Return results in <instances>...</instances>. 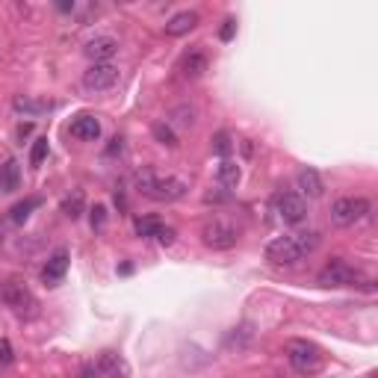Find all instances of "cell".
<instances>
[{
	"label": "cell",
	"instance_id": "obj_5",
	"mask_svg": "<svg viewBox=\"0 0 378 378\" xmlns=\"http://www.w3.org/2000/svg\"><path fill=\"white\" fill-rule=\"evenodd\" d=\"M370 213V201L364 195H343L331 204V225L337 228H352Z\"/></svg>",
	"mask_w": 378,
	"mask_h": 378
},
{
	"label": "cell",
	"instance_id": "obj_1",
	"mask_svg": "<svg viewBox=\"0 0 378 378\" xmlns=\"http://www.w3.org/2000/svg\"><path fill=\"white\" fill-rule=\"evenodd\" d=\"M317 245H319L317 234H284V237H275L263 254H266V260L275 263V266H295V263L305 260Z\"/></svg>",
	"mask_w": 378,
	"mask_h": 378
},
{
	"label": "cell",
	"instance_id": "obj_17",
	"mask_svg": "<svg viewBox=\"0 0 378 378\" xmlns=\"http://www.w3.org/2000/svg\"><path fill=\"white\" fill-rule=\"evenodd\" d=\"M21 184V166L18 160H6L0 166V192H15Z\"/></svg>",
	"mask_w": 378,
	"mask_h": 378
},
{
	"label": "cell",
	"instance_id": "obj_16",
	"mask_svg": "<svg viewBox=\"0 0 378 378\" xmlns=\"http://www.w3.org/2000/svg\"><path fill=\"white\" fill-rule=\"evenodd\" d=\"M199 27V15L195 12H177V15H172V18L166 21V36H172V39H177V36H187L189 30H195Z\"/></svg>",
	"mask_w": 378,
	"mask_h": 378
},
{
	"label": "cell",
	"instance_id": "obj_4",
	"mask_svg": "<svg viewBox=\"0 0 378 378\" xmlns=\"http://www.w3.org/2000/svg\"><path fill=\"white\" fill-rule=\"evenodd\" d=\"M287 360H290V367L299 372V375H314V372H319V367H322L319 349L314 346V343H307V340H293V343H287Z\"/></svg>",
	"mask_w": 378,
	"mask_h": 378
},
{
	"label": "cell",
	"instance_id": "obj_8",
	"mask_svg": "<svg viewBox=\"0 0 378 378\" xmlns=\"http://www.w3.org/2000/svg\"><path fill=\"white\" fill-rule=\"evenodd\" d=\"M0 302H4L6 307H12L15 310V314H18V317H33V314H36V295H33L24 284H4V287H0Z\"/></svg>",
	"mask_w": 378,
	"mask_h": 378
},
{
	"label": "cell",
	"instance_id": "obj_25",
	"mask_svg": "<svg viewBox=\"0 0 378 378\" xmlns=\"http://www.w3.org/2000/svg\"><path fill=\"white\" fill-rule=\"evenodd\" d=\"M231 148H234V145H231V136H228L225 130H222V134H216V139H213V151H216L219 157H225L228 151H231Z\"/></svg>",
	"mask_w": 378,
	"mask_h": 378
},
{
	"label": "cell",
	"instance_id": "obj_6",
	"mask_svg": "<svg viewBox=\"0 0 378 378\" xmlns=\"http://www.w3.org/2000/svg\"><path fill=\"white\" fill-rule=\"evenodd\" d=\"M201 240L207 249L213 252H228V249H234L237 240H240V228L234 222H225V219H213L204 231H201Z\"/></svg>",
	"mask_w": 378,
	"mask_h": 378
},
{
	"label": "cell",
	"instance_id": "obj_21",
	"mask_svg": "<svg viewBox=\"0 0 378 378\" xmlns=\"http://www.w3.org/2000/svg\"><path fill=\"white\" fill-rule=\"evenodd\" d=\"M83 207H86L83 192H71V195H65V199H62V213L69 219H80V216H83Z\"/></svg>",
	"mask_w": 378,
	"mask_h": 378
},
{
	"label": "cell",
	"instance_id": "obj_28",
	"mask_svg": "<svg viewBox=\"0 0 378 378\" xmlns=\"http://www.w3.org/2000/svg\"><path fill=\"white\" fill-rule=\"evenodd\" d=\"M104 222H107V207L98 204V207L92 210V228H95V231H101Z\"/></svg>",
	"mask_w": 378,
	"mask_h": 378
},
{
	"label": "cell",
	"instance_id": "obj_22",
	"mask_svg": "<svg viewBox=\"0 0 378 378\" xmlns=\"http://www.w3.org/2000/svg\"><path fill=\"white\" fill-rule=\"evenodd\" d=\"M160 228H163V222H160L157 216H139V219L134 222V231H136V237H142V240L157 237Z\"/></svg>",
	"mask_w": 378,
	"mask_h": 378
},
{
	"label": "cell",
	"instance_id": "obj_3",
	"mask_svg": "<svg viewBox=\"0 0 378 378\" xmlns=\"http://www.w3.org/2000/svg\"><path fill=\"white\" fill-rule=\"evenodd\" d=\"M317 281L322 287H358V284H367V278H364V272H360L358 266H352V263L331 260V263H325V266H322Z\"/></svg>",
	"mask_w": 378,
	"mask_h": 378
},
{
	"label": "cell",
	"instance_id": "obj_12",
	"mask_svg": "<svg viewBox=\"0 0 378 378\" xmlns=\"http://www.w3.org/2000/svg\"><path fill=\"white\" fill-rule=\"evenodd\" d=\"M71 136L74 139H83V142H95L98 136H101V122H98L92 112H80V116H74L71 122Z\"/></svg>",
	"mask_w": 378,
	"mask_h": 378
},
{
	"label": "cell",
	"instance_id": "obj_15",
	"mask_svg": "<svg viewBox=\"0 0 378 378\" xmlns=\"http://www.w3.org/2000/svg\"><path fill=\"white\" fill-rule=\"evenodd\" d=\"M12 110L18 112V116L36 119V116H45V112H51L54 104H51V101H42V98H15V101H12Z\"/></svg>",
	"mask_w": 378,
	"mask_h": 378
},
{
	"label": "cell",
	"instance_id": "obj_11",
	"mask_svg": "<svg viewBox=\"0 0 378 378\" xmlns=\"http://www.w3.org/2000/svg\"><path fill=\"white\" fill-rule=\"evenodd\" d=\"M69 252L65 249H59V252H54L51 257H47V263H45V269H42V281L47 284V287H57L62 278H65V272H69Z\"/></svg>",
	"mask_w": 378,
	"mask_h": 378
},
{
	"label": "cell",
	"instance_id": "obj_23",
	"mask_svg": "<svg viewBox=\"0 0 378 378\" xmlns=\"http://www.w3.org/2000/svg\"><path fill=\"white\" fill-rule=\"evenodd\" d=\"M47 151H51V145H47L45 136H39L36 142H33V151H30V166H42V163L47 160Z\"/></svg>",
	"mask_w": 378,
	"mask_h": 378
},
{
	"label": "cell",
	"instance_id": "obj_32",
	"mask_svg": "<svg viewBox=\"0 0 378 378\" xmlns=\"http://www.w3.org/2000/svg\"><path fill=\"white\" fill-rule=\"evenodd\" d=\"M30 134H33V124H21V127H18V136H21V139L30 136Z\"/></svg>",
	"mask_w": 378,
	"mask_h": 378
},
{
	"label": "cell",
	"instance_id": "obj_9",
	"mask_svg": "<svg viewBox=\"0 0 378 378\" xmlns=\"http://www.w3.org/2000/svg\"><path fill=\"white\" fill-rule=\"evenodd\" d=\"M119 83V69L112 62H92L83 71V89L86 92H107Z\"/></svg>",
	"mask_w": 378,
	"mask_h": 378
},
{
	"label": "cell",
	"instance_id": "obj_13",
	"mask_svg": "<svg viewBox=\"0 0 378 378\" xmlns=\"http://www.w3.org/2000/svg\"><path fill=\"white\" fill-rule=\"evenodd\" d=\"M98 372L107 375V378H127L130 367H127V360L116 352H104L101 358H98Z\"/></svg>",
	"mask_w": 378,
	"mask_h": 378
},
{
	"label": "cell",
	"instance_id": "obj_10",
	"mask_svg": "<svg viewBox=\"0 0 378 378\" xmlns=\"http://www.w3.org/2000/svg\"><path fill=\"white\" fill-rule=\"evenodd\" d=\"M83 54L92 59V62H110L112 57L119 54V39L107 36V33H101V36H95L83 45Z\"/></svg>",
	"mask_w": 378,
	"mask_h": 378
},
{
	"label": "cell",
	"instance_id": "obj_14",
	"mask_svg": "<svg viewBox=\"0 0 378 378\" xmlns=\"http://www.w3.org/2000/svg\"><path fill=\"white\" fill-rule=\"evenodd\" d=\"M295 187L302 189V195H307V199H319V195L325 192V184L317 169H302L299 175H295Z\"/></svg>",
	"mask_w": 378,
	"mask_h": 378
},
{
	"label": "cell",
	"instance_id": "obj_19",
	"mask_svg": "<svg viewBox=\"0 0 378 378\" xmlns=\"http://www.w3.org/2000/svg\"><path fill=\"white\" fill-rule=\"evenodd\" d=\"M240 177H242V172H240L237 163H231V160H222V163H219L216 180H219V184H222L225 189H234V187L240 184Z\"/></svg>",
	"mask_w": 378,
	"mask_h": 378
},
{
	"label": "cell",
	"instance_id": "obj_7",
	"mask_svg": "<svg viewBox=\"0 0 378 378\" xmlns=\"http://www.w3.org/2000/svg\"><path fill=\"white\" fill-rule=\"evenodd\" d=\"M275 213L284 225H302L307 219V201L299 192H278L275 195Z\"/></svg>",
	"mask_w": 378,
	"mask_h": 378
},
{
	"label": "cell",
	"instance_id": "obj_2",
	"mask_svg": "<svg viewBox=\"0 0 378 378\" xmlns=\"http://www.w3.org/2000/svg\"><path fill=\"white\" fill-rule=\"evenodd\" d=\"M187 189H189V184L180 177H160L151 169L136 172V192L145 195V199H151V201H166V204L177 201L187 195Z\"/></svg>",
	"mask_w": 378,
	"mask_h": 378
},
{
	"label": "cell",
	"instance_id": "obj_29",
	"mask_svg": "<svg viewBox=\"0 0 378 378\" xmlns=\"http://www.w3.org/2000/svg\"><path fill=\"white\" fill-rule=\"evenodd\" d=\"M234 33H237V21H234V18H228V21L222 24V30H219V39H222V42H231V39H234Z\"/></svg>",
	"mask_w": 378,
	"mask_h": 378
},
{
	"label": "cell",
	"instance_id": "obj_24",
	"mask_svg": "<svg viewBox=\"0 0 378 378\" xmlns=\"http://www.w3.org/2000/svg\"><path fill=\"white\" fill-rule=\"evenodd\" d=\"M154 139L163 142V145H169V148H177V136H175V130L166 122H157L154 124Z\"/></svg>",
	"mask_w": 378,
	"mask_h": 378
},
{
	"label": "cell",
	"instance_id": "obj_18",
	"mask_svg": "<svg viewBox=\"0 0 378 378\" xmlns=\"http://www.w3.org/2000/svg\"><path fill=\"white\" fill-rule=\"evenodd\" d=\"M180 71H184V77L195 80V77H201L207 71V57L201 51H192L184 57V62H180Z\"/></svg>",
	"mask_w": 378,
	"mask_h": 378
},
{
	"label": "cell",
	"instance_id": "obj_26",
	"mask_svg": "<svg viewBox=\"0 0 378 378\" xmlns=\"http://www.w3.org/2000/svg\"><path fill=\"white\" fill-rule=\"evenodd\" d=\"M192 116H195V110H192V107H180V110H175V116H172V119H175V124H180V127H189V124L195 122Z\"/></svg>",
	"mask_w": 378,
	"mask_h": 378
},
{
	"label": "cell",
	"instance_id": "obj_20",
	"mask_svg": "<svg viewBox=\"0 0 378 378\" xmlns=\"http://www.w3.org/2000/svg\"><path fill=\"white\" fill-rule=\"evenodd\" d=\"M39 207H42V199H39V195H30V199L18 201V204H15V207L9 210V219H12L15 225H21V222L30 219V213H33V210H39Z\"/></svg>",
	"mask_w": 378,
	"mask_h": 378
},
{
	"label": "cell",
	"instance_id": "obj_30",
	"mask_svg": "<svg viewBox=\"0 0 378 378\" xmlns=\"http://www.w3.org/2000/svg\"><path fill=\"white\" fill-rule=\"evenodd\" d=\"M175 237H177V234H175V228H166V225H163V228H160V234H157L160 245H172V242H175Z\"/></svg>",
	"mask_w": 378,
	"mask_h": 378
},
{
	"label": "cell",
	"instance_id": "obj_31",
	"mask_svg": "<svg viewBox=\"0 0 378 378\" xmlns=\"http://www.w3.org/2000/svg\"><path fill=\"white\" fill-rule=\"evenodd\" d=\"M80 378H101V372H98V367H95V364H89V367L80 370Z\"/></svg>",
	"mask_w": 378,
	"mask_h": 378
},
{
	"label": "cell",
	"instance_id": "obj_27",
	"mask_svg": "<svg viewBox=\"0 0 378 378\" xmlns=\"http://www.w3.org/2000/svg\"><path fill=\"white\" fill-rule=\"evenodd\" d=\"M15 352H12V343L6 337H0V364H12Z\"/></svg>",
	"mask_w": 378,
	"mask_h": 378
}]
</instances>
